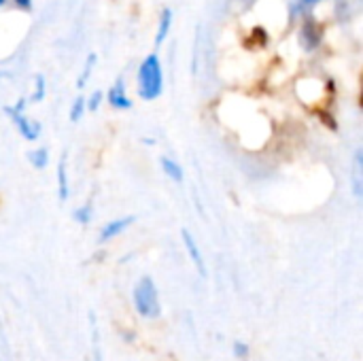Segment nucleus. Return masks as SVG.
Here are the masks:
<instances>
[{"mask_svg":"<svg viewBox=\"0 0 363 361\" xmlns=\"http://www.w3.org/2000/svg\"><path fill=\"white\" fill-rule=\"evenodd\" d=\"M30 162H32L34 168H45V166H47V151H45V149L32 151V153H30Z\"/></svg>","mask_w":363,"mask_h":361,"instance_id":"obj_11","label":"nucleus"},{"mask_svg":"<svg viewBox=\"0 0 363 361\" xmlns=\"http://www.w3.org/2000/svg\"><path fill=\"white\" fill-rule=\"evenodd\" d=\"M170 26H172V11L170 9H164L162 11V17H160V28H157V34H155V45H162L170 32Z\"/></svg>","mask_w":363,"mask_h":361,"instance_id":"obj_8","label":"nucleus"},{"mask_svg":"<svg viewBox=\"0 0 363 361\" xmlns=\"http://www.w3.org/2000/svg\"><path fill=\"white\" fill-rule=\"evenodd\" d=\"M164 89V74L162 64L155 53L147 55L138 68V94L145 100H155Z\"/></svg>","mask_w":363,"mask_h":361,"instance_id":"obj_1","label":"nucleus"},{"mask_svg":"<svg viewBox=\"0 0 363 361\" xmlns=\"http://www.w3.org/2000/svg\"><path fill=\"white\" fill-rule=\"evenodd\" d=\"M83 109H85V100L83 98H77L72 109H70V121H79L81 115H83Z\"/></svg>","mask_w":363,"mask_h":361,"instance_id":"obj_12","label":"nucleus"},{"mask_svg":"<svg viewBox=\"0 0 363 361\" xmlns=\"http://www.w3.org/2000/svg\"><path fill=\"white\" fill-rule=\"evenodd\" d=\"M100 100H102V94H100V91H96V94L89 98V104H87V106H89L91 111H96V109H98V104H100Z\"/></svg>","mask_w":363,"mask_h":361,"instance_id":"obj_16","label":"nucleus"},{"mask_svg":"<svg viewBox=\"0 0 363 361\" xmlns=\"http://www.w3.org/2000/svg\"><path fill=\"white\" fill-rule=\"evenodd\" d=\"M19 6H23V9H30V4H32V0H15Z\"/></svg>","mask_w":363,"mask_h":361,"instance_id":"obj_17","label":"nucleus"},{"mask_svg":"<svg viewBox=\"0 0 363 361\" xmlns=\"http://www.w3.org/2000/svg\"><path fill=\"white\" fill-rule=\"evenodd\" d=\"M43 94H45V81H43V77H36V94L32 96V100H40Z\"/></svg>","mask_w":363,"mask_h":361,"instance_id":"obj_14","label":"nucleus"},{"mask_svg":"<svg viewBox=\"0 0 363 361\" xmlns=\"http://www.w3.org/2000/svg\"><path fill=\"white\" fill-rule=\"evenodd\" d=\"M160 162H162L164 172H166L172 181H183V168H181L174 160H170V157H162Z\"/></svg>","mask_w":363,"mask_h":361,"instance_id":"obj_9","label":"nucleus"},{"mask_svg":"<svg viewBox=\"0 0 363 361\" xmlns=\"http://www.w3.org/2000/svg\"><path fill=\"white\" fill-rule=\"evenodd\" d=\"M108 102H111V106H115V109H130L132 106V102H130V98L125 96V87H123V81L119 79L111 89H108Z\"/></svg>","mask_w":363,"mask_h":361,"instance_id":"obj_5","label":"nucleus"},{"mask_svg":"<svg viewBox=\"0 0 363 361\" xmlns=\"http://www.w3.org/2000/svg\"><path fill=\"white\" fill-rule=\"evenodd\" d=\"M304 4H315V2H319V0H302Z\"/></svg>","mask_w":363,"mask_h":361,"instance_id":"obj_18","label":"nucleus"},{"mask_svg":"<svg viewBox=\"0 0 363 361\" xmlns=\"http://www.w3.org/2000/svg\"><path fill=\"white\" fill-rule=\"evenodd\" d=\"M94 62H96V55L91 53V55L87 57V62H85L83 74H81V79H79V87H83V85L87 83V77H89V72H91V68H94Z\"/></svg>","mask_w":363,"mask_h":361,"instance_id":"obj_13","label":"nucleus"},{"mask_svg":"<svg viewBox=\"0 0 363 361\" xmlns=\"http://www.w3.org/2000/svg\"><path fill=\"white\" fill-rule=\"evenodd\" d=\"M134 304H136V311L143 315V317H157L160 315V300H157V289L153 285V281L149 277L140 279L134 287Z\"/></svg>","mask_w":363,"mask_h":361,"instance_id":"obj_2","label":"nucleus"},{"mask_svg":"<svg viewBox=\"0 0 363 361\" xmlns=\"http://www.w3.org/2000/svg\"><path fill=\"white\" fill-rule=\"evenodd\" d=\"M21 109H23V100H19L17 106H9L6 113L11 115V119L15 121V126H17V130L23 134V138L36 140V136H38V132H40V126L34 123V121H30V119L21 113Z\"/></svg>","mask_w":363,"mask_h":361,"instance_id":"obj_3","label":"nucleus"},{"mask_svg":"<svg viewBox=\"0 0 363 361\" xmlns=\"http://www.w3.org/2000/svg\"><path fill=\"white\" fill-rule=\"evenodd\" d=\"M353 191L357 198H362L363 194V155L362 151L355 153V160H353Z\"/></svg>","mask_w":363,"mask_h":361,"instance_id":"obj_7","label":"nucleus"},{"mask_svg":"<svg viewBox=\"0 0 363 361\" xmlns=\"http://www.w3.org/2000/svg\"><path fill=\"white\" fill-rule=\"evenodd\" d=\"M183 243H185V249H187V253H189V257H191L194 266L198 268V272H200L202 277H206V266H204L202 253H200V249H198V245H196L194 236L189 234V230H183Z\"/></svg>","mask_w":363,"mask_h":361,"instance_id":"obj_4","label":"nucleus"},{"mask_svg":"<svg viewBox=\"0 0 363 361\" xmlns=\"http://www.w3.org/2000/svg\"><path fill=\"white\" fill-rule=\"evenodd\" d=\"M134 221V217H125V219H117V221H111V223H106L104 228H102V232H100V243H106V240H111V238H115V236H119L130 223Z\"/></svg>","mask_w":363,"mask_h":361,"instance_id":"obj_6","label":"nucleus"},{"mask_svg":"<svg viewBox=\"0 0 363 361\" xmlns=\"http://www.w3.org/2000/svg\"><path fill=\"white\" fill-rule=\"evenodd\" d=\"M2 4H4V0H0V6H2Z\"/></svg>","mask_w":363,"mask_h":361,"instance_id":"obj_19","label":"nucleus"},{"mask_svg":"<svg viewBox=\"0 0 363 361\" xmlns=\"http://www.w3.org/2000/svg\"><path fill=\"white\" fill-rule=\"evenodd\" d=\"M74 217H77L81 223H87V221H89V206H85V209L77 211V213H74Z\"/></svg>","mask_w":363,"mask_h":361,"instance_id":"obj_15","label":"nucleus"},{"mask_svg":"<svg viewBox=\"0 0 363 361\" xmlns=\"http://www.w3.org/2000/svg\"><path fill=\"white\" fill-rule=\"evenodd\" d=\"M57 177H60V196H62V200H64V198L68 196V183H66V155H64L62 162H60Z\"/></svg>","mask_w":363,"mask_h":361,"instance_id":"obj_10","label":"nucleus"}]
</instances>
